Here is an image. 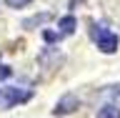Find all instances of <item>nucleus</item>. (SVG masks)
<instances>
[{
  "label": "nucleus",
  "instance_id": "nucleus-1",
  "mask_svg": "<svg viewBox=\"0 0 120 118\" xmlns=\"http://www.w3.org/2000/svg\"><path fill=\"white\" fill-rule=\"evenodd\" d=\"M90 38L95 40V45L103 53H115L120 48L118 35H115L110 28H105V25H93V28H90Z\"/></svg>",
  "mask_w": 120,
  "mask_h": 118
},
{
  "label": "nucleus",
  "instance_id": "nucleus-2",
  "mask_svg": "<svg viewBox=\"0 0 120 118\" xmlns=\"http://www.w3.org/2000/svg\"><path fill=\"white\" fill-rule=\"evenodd\" d=\"M28 98H30V88H22V85L0 88V108H13L18 103H25Z\"/></svg>",
  "mask_w": 120,
  "mask_h": 118
},
{
  "label": "nucleus",
  "instance_id": "nucleus-3",
  "mask_svg": "<svg viewBox=\"0 0 120 118\" xmlns=\"http://www.w3.org/2000/svg\"><path fill=\"white\" fill-rule=\"evenodd\" d=\"M78 106H80L78 96H75V93H65V96H63L58 103H55V108H52V116H68V113H73Z\"/></svg>",
  "mask_w": 120,
  "mask_h": 118
},
{
  "label": "nucleus",
  "instance_id": "nucleus-4",
  "mask_svg": "<svg viewBox=\"0 0 120 118\" xmlns=\"http://www.w3.org/2000/svg\"><path fill=\"white\" fill-rule=\"evenodd\" d=\"M58 28H60V35H73V33H75V18H73V15L60 18Z\"/></svg>",
  "mask_w": 120,
  "mask_h": 118
},
{
  "label": "nucleus",
  "instance_id": "nucleus-5",
  "mask_svg": "<svg viewBox=\"0 0 120 118\" xmlns=\"http://www.w3.org/2000/svg\"><path fill=\"white\" fill-rule=\"evenodd\" d=\"M98 118H120V106L115 103H108L98 111Z\"/></svg>",
  "mask_w": 120,
  "mask_h": 118
},
{
  "label": "nucleus",
  "instance_id": "nucleus-6",
  "mask_svg": "<svg viewBox=\"0 0 120 118\" xmlns=\"http://www.w3.org/2000/svg\"><path fill=\"white\" fill-rule=\"evenodd\" d=\"M45 20H50V13H43V15H38V18H30V20H25V28L40 25V23H45Z\"/></svg>",
  "mask_w": 120,
  "mask_h": 118
},
{
  "label": "nucleus",
  "instance_id": "nucleus-7",
  "mask_svg": "<svg viewBox=\"0 0 120 118\" xmlns=\"http://www.w3.org/2000/svg\"><path fill=\"white\" fill-rule=\"evenodd\" d=\"M5 5L8 8H25V5H30V0H5Z\"/></svg>",
  "mask_w": 120,
  "mask_h": 118
},
{
  "label": "nucleus",
  "instance_id": "nucleus-8",
  "mask_svg": "<svg viewBox=\"0 0 120 118\" xmlns=\"http://www.w3.org/2000/svg\"><path fill=\"white\" fill-rule=\"evenodd\" d=\"M43 38L48 40V43H55V40H60V30H58V33H52V30H45Z\"/></svg>",
  "mask_w": 120,
  "mask_h": 118
},
{
  "label": "nucleus",
  "instance_id": "nucleus-9",
  "mask_svg": "<svg viewBox=\"0 0 120 118\" xmlns=\"http://www.w3.org/2000/svg\"><path fill=\"white\" fill-rule=\"evenodd\" d=\"M10 75H13L10 68H8V65H0V81H5V78H10Z\"/></svg>",
  "mask_w": 120,
  "mask_h": 118
}]
</instances>
